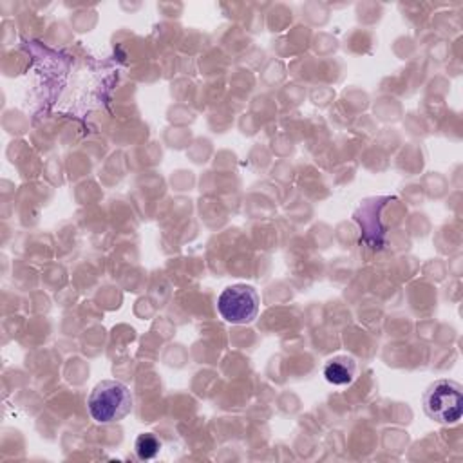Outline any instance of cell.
Wrapping results in <instances>:
<instances>
[{"instance_id":"obj_1","label":"cell","mask_w":463,"mask_h":463,"mask_svg":"<svg viewBox=\"0 0 463 463\" xmlns=\"http://www.w3.org/2000/svg\"><path fill=\"white\" fill-rule=\"evenodd\" d=\"M87 407L98 423H114L130 412L132 394L121 382L103 380L90 391Z\"/></svg>"},{"instance_id":"obj_2","label":"cell","mask_w":463,"mask_h":463,"mask_svg":"<svg viewBox=\"0 0 463 463\" xmlns=\"http://www.w3.org/2000/svg\"><path fill=\"white\" fill-rule=\"evenodd\" d=\"M425 414L443 425L458 423L463 414V389L454 380H436L423 394Z\"/></svg>"},{"instance_id":"obj_3","label":"cell","mask_w":463,"mask_h":463,"mask_svg":"<svg viewBox=\"0 0 463 463\" xmlns=\"http://www.w3.org/2000/svg\"><path fill=\"white\" fill-rule=\"evenodd\" d=\"M259 295L255 288L248 284H233L219 295L217 309L221 317L230 324H248L259 313Z\"/></svg>"},{"instance_id":"obj_4","label":"cell","mask_w":463,"mask_h":463,"mask_svg":"<svg viewBox=\"0 0 463 463\" xmlns=\"http://www.w3.org/2000/svg\"><path fill=\"white\" fill-rule=\"evenodd\" d=\"M356 362L351 356H335L326 362L324 376L333 385H347L354 380Z\"/></svg>"},{"instance_id":"obj_5","label":"cell","mask_w":463,"mask_h":463,"mask_svg":"<svg viewBox=\"0 0 463 463\" xmlns=\"http://www.w3.org/2000/svg\"><path fill=\"white\" fill-rule=\"evenodd\" d=\"M134 447H136V452H137V456L141 459H150V458H154L159 452L161 443H159V439L154 434L146 432V434H139L137 436Z\"/></svg>"}]
</instances>
